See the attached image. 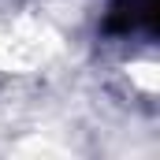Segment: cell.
<instances>
[{"label":"cell","mask_w":160,"mask_h":160,"mask_svg":"<svg viewBox=\"0 0 160 160\" xmlns=\"http://www.w3.org/2000/svg\"><path fill=\"white\" fill-rule=\"evenodd\" d=\"M153 19H157L153 0H112L104 30L108 34H153Z\"/></svg>","instance_id":"cell-1"}]
</instances>
